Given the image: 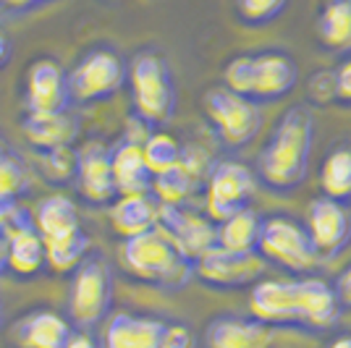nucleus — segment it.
Returning a JSON list of instances; mask_svg holds the SVG:
<instances>
[{
  "label": "nucleus",
  "mask_w": 351,
  "mask_h": 348,
  "mask_svg": "<svg viewBox=\"0 0 351 348\" xmlns=\"http://www.w3.org/2000/svg\"><path fill=\"white\" fill-rule=\"evenodd\" d=\"M315 145V121L304 105H293L276 121L257 158V181L270 191L289 194L307 178Z\"/></svg>",
  "instance_id": "f257e3e1"
},
{
  "label": "nucleus",
  "mask_w": 351,
  "mask_h": 348,
  "mask_svg": "<svg viewBox=\"0 0 351 348\" xmlns=\"http://www.w3.org/2000/svg\"><path fill=\"white\" fill-rule=\"evenodd\" d=\"M121 267L134 280L162 290H181L194 280V264L160 228L126 238L121 244Z\"/></svg>",
  "instance_id": "f03ea898"
},
{
  "label": "nucleus",
  "mask_w": 351,
  "mask_h": 348,
  "mask_svg": "<svg viewBox=\"0 0 351 348\" xmlns=\"http://www.w3.org/2000/svg\"><path fill=\"white\" fill-rule=\"evenodd\" d=\"M134 118L145 126H162L176 116L178 92L168 60L155 50H139L126 66Z\"/></svg>",
  "instance_id": "7ed1b4c3"
},
{
  "label": "nucleus",
  "mask_w": 351,
  "mask_h": 348,
  "mask_svg": "<svg viewBox=\"0 0 351 348\" xmlns=\"http://www.w3.org/2000/svg\"><path fill=\"white\" fill-rule=\"evenodd\" d=\"M265 264H276L291 275H312L322 264L320 254L315 251L304 223L291 215H270L260 220L257 249Z\"/></svg>",
  "instance_id": "20e7f679"
},
{
  "label": "nucleus",
  "mask_w": 351,
  "mask_h": 348,
  "mask_svg": "<svg viewBox=\"0 0 351 348\" xmlns=\"http://www.w3.org/2000/svg\"><path fill=\"white\" fill-rule=\"evenodd\" d=\"M113 309V270L103 254L89 251L71 273L69 322L76 330H95Z\"/></svg>",
  "instance_id": "39448f33"
},
{
  "label": "nucleus",
  "mask_w": 351,
  "mask_h": 348,
  "mask_svg": "<svg viewBox=\"0 0 351 348\" xmlns=\"http://www.w3.org/2000/svg\"><path fill=\"white\" fill-rule=\"evenodd\" d=\"M202 113H205L210 129L223 147L241 149L257 139L263 129V110L257 102L234 95L231 89L210 87L202 97Z\"/></svg>",
  "instance_id": "423d86ee"
},
{
  "label": "nucleus",
  "mask_w": 351,
  "mask_h": 348,
  "mask_svg": "<svg viewBox=\"0 0 351 348\" xmlns=\"http://www.w3.org/2000/svg\"><path fill=\"white\" fill-rule=\"evenodd\" d=\"M69 73L71 105H97L110 100L126 84V63L110 47H95L84 53Z\"/></svg>",
  "instance_id": "0eeeda50"
},
{
  "label": "nucleus",
  "mask_w": 351,
  "mask_h": 348,
  "mask_svg": "<svg viewBox=\"0 0 351 348\" xmlns=\"http://www.w3.org/2000/svg\"><path fill=\"white\" fill-rule=\"evenodd\" d=\"M257 173L239 160L213 162L205 181V215L215 225L252 204L257 194Z\"/></svg>",
  "instance_id": "6e6552de"
},
{
  "label": "nucleus",
  "mask_w": 351,
  "mask_h": 348,
  "mask_svg": "<svg viewBox=\"0 0 351 348\" xmlns=\"http://www.w3.org/2000/svg\"><path fill=\"white\" fill-rule=\"evenodd\" d=\"M158 228L191 264L218 247V225L186 204H160Z\"/></svg>",
  "instance_id": "1a4fd4ad"
},
{
  "label": "nucleus",
  "mask_w": 351,
  "mask_h": 348,
  "mask_svg": "<svg viewBox=\"0 0 351 348\" xmlns=\"http://www.w3.org/2000/svg\"><path fill=\"white\" fill-rule=\"evenodd\" d=\"M265 260L257 251H228L215 247L194 262V277L215 290H234L254 286L265 275Z\"/></svg>",
  "instance_id": "9d476101"
},
{
  "label": "nucleus",
  "mask_w": 351,
  "mask_h": 348,
  "mask_svg": "<svg viewBox=\"0 0 351 348\" xmlns=\"http://www.w3.org/2000/svg\"><path fill=\"white\" fill-rule=\"evenodd\" d=\"M3 254H5V273L16 280H32L45 270V241L29 210L19 207L8 228L3 233Z\"/></svg>",
  "instance_id": "9b49d317"
},
{
  "label": "nucleus",
  "mask_w": 351,
  "mask_h": 348,
  "mask_svg": "<svg viewBox=\"0 0 351 348\" xmlns=\"http://www.w3.org/2000/svg\"><path fill=\"white\" fill-rule=\"evenodd\" d=\"M304 228L322 262L336 260L351 244V210L328 197H315L307 207Z\"/></svg>",
  "instance_id": "f8f14e48"
},
{
  "label": "nucleus",
  "mask_w": 351,
  "mask_h": 348,
  "mask_svg": "<svg viewBox=\"0 0 351 348\" xmlns=\"http://www.w3.org/2000/svg\"><path fill=\"white\" fill-rule=\"evenodd\" d=\"M73 186L79 197L92 207H110L118 199L116 181L110 171V149L100 142H89L76 149Z\"/></svg>",
  "instance_id": "ddd939ff"
},
{
  "label": "nucleus",
  "mask_w": 351,
  "mask_h": 348,
  "mask_svg": "<svg viewBox=\"0 0 351 348\" xmlns=\"http://www.w3.org/2000/svg\"><path fill=\"white\" fill-rule=\"evenodd\" d=\"M249 312L267 327H299L296 277H260L249 290Z\"/></svg>",
  "instance_id": "4468645a"
},
{
  "label": "nucleus",
  "mask_w": 351,
  "mask_h": 348,
  "mask_svg": "<svg viewBox=\"0 0 351 348\" xmlns=\"http://www.w3.org/2000/svg\"><path fill=\"white\" fill-rule=\"evenodd\" d=\"M27 110L29 113H66L71 108L69 73L58 60L40 58L27 71Z\"/></svg>",
  "instance_id": "2eb2a0df"
},
{
  "label": "nucleus",
  "mask_w": 351,
  "mask_h": 348,
  "mask_svg": "<svg viewBox=\"0 0 351 348\" xmlns=\"http://www.w3.org/2000/svg\"><path fill=\"white\" fill-rule=\"evenodd\" d=\"M341 306L333 286L317 275L296 277V322L309 333H328L338 325Z\"/></svg>",
  "instance_id": "dca6fc26"
},
{
  "label": "nucleus",
  "mask_w": 351,
  "mask_h": 348,
  "mask_svg": "<svg viewBox=\"0 0 351 348\" xmlns=\"http://www.w3.org/2000/svg\"><path fill=\"white\" fill-rule=\"evenodd\" d=\"M254 63V87L252 102H276L289 97L299 84V69L296 60L283 50H263L252 53Z\"/></svg>",
  "instance_id": "f3484780"
},
{
  "label": "nucleus",
  "mask_w": 351,
  "mask_h": 348,
  "mask_svg": "<svg viewBox=\"0 0 351 348\" xmlns=\"http://www.w3.org/2000/svg\"><path fill=\"white\" fill-rule=\"evenodd\" d=\"M276 330L254 317L218 314L202 330V348H270Z\"/></svg>",
  "instance_id": "a211bd4d"
},
{
  "label": "nucleus",
  "mask_w": 351,
  "mask_h": 348,
  "mask_svg": "<svg viewBox=\"0 0 351 348\" xmlns=\"http://www.w3.org/2000/svg\"><path fill=\"white\" fill-rule=\"evenodd\" d=\"M73 335V325L56 309H32L11 327L14 348H63Z\"/></svg>",
  "instance_id": "6ab92c4d"
},
{
  "label": "nucleus",
  "mask_w": 351,
  "mask_h": 348,
  "mask_svg": "<svg viewBox=\"0 0 351 348\" xmlns=\"http://www.w3.org/2000/svg\"><path fill=\"white\" fill-rule=\"evenodd\" d=\"M165 322L149 314L116 312L105 325L103 348H160Z\"/></svg>",
  "instance_id": "aec40b11"
},
{
  "label": "nucleus",
  "mask_w": 351,
  "mask_h": 348,
  "mask_svg": "<svg viewBox=\"0 0 351 348\" xmlns=\"http://www.w3.org/2000/svg\"><path fill=\"white\" fill-rule=\"evenodd\" d=\"M110 171H113L118 197L152 191V173L147 168L142 142H134L129 136H123L118 145L110 147Z\"/></svg>",
  "instance_id": "412c9836"
},
{
  "label": "nucleus",
  "mask_w": 351,
  "mask_h": 348,
  "mask_svg": "<svg viewBox=\"0 0 351 348\" xmlns=\"http://www.w3.org/2000/svg\"><path fill=\"white\" fill-rule=\"evenodd\" d=\"M21 134L37 152L71 147L79 136V121L66 113H29L21 121Z\"/></svg>",
  "instance_id": "4be33fe9"
},
{
  "label": "nucleus",
  "mask_w": 351,
  "mask_h": 348,
  "mask_svg": "<svg viewBox=\"0 0 351 348\" xmlns=\"http://www.w3.org/2000/svg\"><path fill=\"white\" fill-rule=\"evenodd\" d=\"M32 218H34V225H37L45 244L47 241H58V238H69L73 233L84 231L73 199L66 197V194H58V191L43 197L34 207Z\"/></svg>",
  "instance_id": "5701e85b"
},
{
  "label": "nucleus",
  "mask_w": 351,
  "mask_h": 348,
  "mask_svg": "<svg viewBox=\"0 0 351 348\" xmlns=\"http://www.w3.org/2000/svg\"><path fill=\"white\" fill-rule=\"evenodd\" d=\"M158 212H160V202L152 197V191L118 197L116 202L110 204V225L126 241L139 233L158 228Z\"/></svg>",
  "instance_id": "b1692460"
},
{
  "label": "nucleus",
  "mask_w": 351,
  "mask_h": 348,
  "mask_svg": "<svg viewBox=\"0 0 351 348\" xmlns=\"http://www.w3.org/2000/svg\"><path fill=\"white\" fill-rule=\"evenodd\" d=\"M320 189L322 197L336 199L341 204H351V147H333L320 165Z\"/></svg>",
  "instance_id": "393cba45"
},
{
  "label": "nucleus",
  "mask_w": 351,
  "mask_h": 348,
  "mask_svg": "<svg viewBox=\"0 0 351 348\" xmlns=\"http://www.w3.org/2000/svg\"><path fill=\"white\" fill-rule=\"evenodd\" d=\"M260 215L244 207L236 215L218 223V247L228 251H254L257 249V236H260Z\"/></svg>",
  "instance_id": "a878e982"
},
{
  "label": "nucleus",
  "mask_w": 351,
  "mask_h": 348,
  "mask_svg": "<svg viewBox=\"0 0 351 348\" xmlns=\"http://www.w3.org/2000/svg\"><path fill=\"white\" fill-rule=\"evenodd\" d=\"M317 37L328 50L351 47V5L349 0H328L317 18Z\"/></svg>",
  "instance_id": "bb28decb"
},
{
  "label": "nucleus",
  "mask_w": 351,
  "mask_h": 348,
  "mask_svg": "<svg viewBox=\"0 0 351 348\" xmlns=\"http://www.w3.org/2000/svg\"><path fill=\"white\" fill-rule=\"evenodd\" d=\"M89 254V236L87 231H79L69 238L47 241L45 244V267L53 270L56 275H71L73 270L84 262Z\"/></svg>",
  "instance_id": "cd10ccee"
},
{
  "label": "nucleus",
  "mask_w": 351,
  "mask_h": 348,
  "mask_svg": "<svg viewBox=\"0 0 351 348\" xmlns=\"http://www.w3.org/2000/svg\"><path fill=\"white\" fill-rule=\"evenodd\" d=\"M197 186H199V181L178 162L152 178V197L160 204H186Z\"/></svg>",
  "instance_id": "c85d7f7f"
},
{
  "label": "nucleus",
  "mask_w": 351,
  "mask_h": 348,
  "mask_svg": "<svg viewBox=\"0 0 351 348\" xmlns=\"http://www.w3.org/2000/svg\"><path fill=\"white\" fill-rule=\"evenodd\" d=\"M142 152H145L147 168H149L152 178L178 165V160H181V145L171 134H162V131H149L147 134V139L142 142Z\"/></svg>",
  "instance_id": "c756f323"
},
{
  "label": "nucleus",
  "mask_w": 351,
  "mask_h": 348,
  "mask_svg": "<svg viewBox=\"0 0 351 348\" xmlns=\"http://www.w3.org/2000/svg\"><path fill=\"white\" fill-rule=\"evenodd\" d=\"M32 181L27 173V165L16 158L11 149L0 145V194L19 202L27 191H29Z\"/></svg>",
  "instance_id": "7c9ffc66"
},
{
  "label": "nucleus",
  "mask_w": 351,
  "mask_h": 348,
  "mask_svg": "<svg viewBox=\"0 0 351 348\" xmlns=\"http://www.w3.org/2000/svg\"><path fill=\"white\" fill-rule=\"evenodd\" d=\"M291 0H234L236 16L247 27H267L278 18Z\"/></svg>",
  "instance_id": "2f4dec72"
},
{
  "label": "nucleus",
  "mask_w": 351,
  "mask_h": 348,
  "mask_svg": "<svg viewBox=\"0 0 351 348\" xmlns=\"http://www.w3.org/2000/svg\"><path fill=\"white\" fill-rule=\"evenodd\" d=\"M40 168L50 184H73L76 173V149L73 147H58L40 152Z\"/></svg>",
  "instance_id": "473e14b6"
},
{
  "label": "nucleus",
  "mask_w": 351,
  "mask_h": 348,
  "mask_svg": "<svg viewBox=\"0 0 351 348\" xmlns=\"http://www.w3.org/2000/svg\"><path fill=\"white\" fill-rule=\"evenodd\" d=\"M223 87L231 89L234 95H241L252 100V87H254V63H252V53L236 55L226 63L223 69Z\"/></svg>",
  "instance_id": "72a5a7b5"
},
{
  "label": "nucleus",
  "mask_w": 351,
  "mask_h": 348,
  "mask_svg": "<svg viewBox=\"0 0 351 348\" xmlns=\"http://www.w3.org/2000/svg\"><path fill=\"white\" fill-rule=\"evenodd\" d=\"M307 100L312 105H330L336 102V73L315 71L307 79Z\"/></svg>",
  "instance_id": "f704fd0d"
},
{
  "label": "nucleus",
  "mask_w": 351,
  "mask_h": 348,
  "mask_svg": "<svg viewBox=\"0 0 351 348\" xmlns=\"http://www.w3.org/2000/svg\"><path fill=\"white\" fill-rule=\"evenodd\" d=\"M199 340L189 325L184 322H165L160 335V348H197Z\"/></svg>",
  "instance_id": "c9c22d12"
},
{
  "label": "nucleus",
  "mask_w": 351,
  "mask_h": 348,
  "mask_svg": "<svg viewBox=\"0 0 351 348\" xmlns=\"http://www.w3.org/2000/svg\"><path fill=\"white\" fill-rule=\"evenodd\" d=\"M330 286H333V293H336V301L341 306V312H351V262L338 273V277Z\"/></svg>",
  "instance_id": "e433bc0d"
},
{
  "label": "nucleus",
  "mask_w": 351,
  "mask_h": 348,
  "mask_svg": "<svg viewBox=\"0 0 351 348\" xmlns=\"http://www.w3.org/2000/svg\"><path fill=\"white\" fill-rule=\"evenodd\" d=\"M333 73H336V102L351 105V58L343 60Z\"/></svg>",
  "instance_id": "4c0bfd02"
},
{
  "label": "nucleus",
  "mask_w": 351,
  "mask_h": 348,
  "mask_svg": "<svg viewBox=\"0 0 351 348\" xmlns=\"http://www.w3.org/2000/svg\"><path fill=\"white\" fill-rule=\"evenodd\" d=\"M40 5H43V0H0V8L8 14H29Z\"/></svg>",
  "instance_id": "58836bf2"
},
{
  "label": "nucleus",
  "mask_w": 351,
  "mask_h": 348,
  "mask_svg": "<svg viewBox=\"0 0 351 348\" xmlns=\"http://www.w3.org/2000/svg\"><path fill=\"white\" fill-rule=\"evenodd\" d=\"M63 348H103L97 343V338L89 330H73V335L69 338V343Z\"/></svg>",
  "instance_id": "ea45409f"
},
{
  "label": "nucleus",
  "mask_w": 351,
  "mask_h": 348,
  "mask_svg": "<svg viewBox=\"0 0 351 348\" xmlns=\"http://www.w3.org/2000/svg\"><path fill=\"white\" fill-rule=\"evenodd\" d=\"M16 210H19V204H16L14 199H8V197L0 194V241H3V233H5V228H8V223H11Z\"/></svg>",
  "instance_id": "a19ab883"
},
{
  "label": "nucleus",
  "mask_w": 351,
  "mask_h": 348,
  "mask_svg": "<svg viewBox=\"0 0 351 348\" xmlns=\"http://www.w3.org/2000/svg\"><path fill=\"white\" fill-rule=\"evenodd\" d=\"M8 60H11V40L5 37V32L0 29V71L8 66Z\"/></svg>",
  "instance_id": "79ce46f5"
},
{
  "label": "nucleus",
  "mask_w": 351,
  "mask_h": 348,
  "mask_svg": "<svg viewBox=\"0 0 351 348\" xmlns=\"http://www.w3.org/2000/svg\"><path fill=\"white\" fill-rule=\"evenodd\" d=\"M325 348H351V333H338L333 335L328 343H325Z\"/></svg>",
  "instance_id": "37998d69"
},
{
  "label": "nucleus",
  "mask_w": 351,
  "mask_h": 348,
  "mask_svg": "<svg viewBox=\"0 0 351 348\" xmlns=\"http://www.w3.org/2000/svg\"><path fill=\"white\" fill-rule=\"evenodd\" d=\"M5 273V254H3V241H0V277Z\"/></svg>",
  "instance_id": "c03bdc74"
},
{
  "label": "nucleus",
  "mask_w": 351,
  "mask_h": 348,
  "mask_svg": "<svg viewBox=\"0 0 351 348\" xmlns=\"http://www.w3.org/2000/svg\"><path fill=\"white\" fill-rule=\"evenodd\" d=\"M0 325H3V309H0Z\"/></svg>",
  "instance_id": "a18cd8bd"
},
{
  "label": "nucleus",
  "mask_w": 351,
  "mask_h": 348,
  "mask_svg": "<svg viewBox=\"0 0 351 348\" xmlns=\"http://www.w3.org/2000/svg\"><path fill=\"white\" fill-rule=\"evenodd\" d=\"M43 3H47V0H43Z\"/></svg>",
  "instance_id": "49530a36"
},
{
  "label": "nucleus",
  "mask_w": 351,
  "mask_h": 348,
  "mask_svg": "<svg viewBox=\"0 0 351 348\" xmlns=\"http://www.w3.org/2000/svg\"><path fill=\"white\" fill-rule=\"evenodd\" d=\"M349 5H351V0H349Z\"/></svg>",
  "instance_id": "de8ad7c7"
}]
</instances>
